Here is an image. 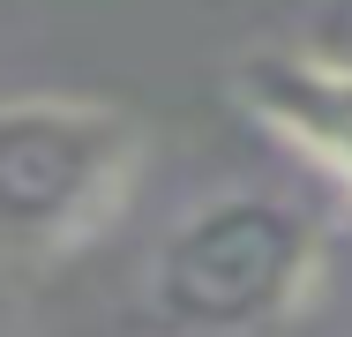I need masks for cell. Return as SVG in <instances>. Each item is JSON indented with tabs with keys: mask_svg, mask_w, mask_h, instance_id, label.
I'll return each instance as SVG.
<instances>
[{
	"mask_svg": "<svg viewBox=\"0 0 352 337\" xmlns=\"http://www.w3.org/2000/svg\"><path fill=\"white\" fill-rule=\"evenodd\" d=\"M232 90H240V105L255 120H270L300 157H315L352 195V61L270 45V53H248L240 61Z\"/></svg>",
	"mask_w": 352,
	"mask_h": 337,
	"instance_id": "cell-3",
	"label": "cell"
},
{
	"mask_svg": "<svg viewBox=\"0 0 352 337\" xmlns=\"http://www.w3.org/2000/svg\"><path fill=\"white\" fill-rule=\"evenodd\" d=\"M315 225L278 195H217L150 263V307L180 330H255L307 292Z\"/></svg>",
	"mask_w": 352,
	"mask_h": 337,
	"instance_id": "cell-1",
	"label": "cell"
},
{
	"mask_svg": "<svg viewBox=\"0 0 352 337\" xmlns=\"http://www.w3.org/2000/svg\"><path fill=\"white\" fill-rule=\"evenodd\" d=\"M135 157V120L98 98H15L0 105V225L30 248H75L120 210Z\"/></svg>",
	"mask_w": 352,
	"mask_h": 337,
	"instance_id": "cell-2",
	"label": "cell"
}]
</instances>
